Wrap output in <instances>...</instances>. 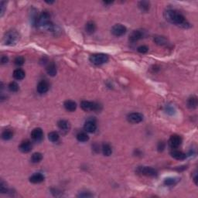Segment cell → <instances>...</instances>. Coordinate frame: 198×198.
<instances>
[{
	"label": "cell",
	"mask_w": 198,
	"mask_h": 198,
	"mask_svg": "<svg viewBox=\"0 0 198 198\" xmlns=\"http://www.w3.org/2000/svg\"><path fill=\"white\" fill-rule=\"evenodd\" d=\"M163 15L166 20L170 23L183 28H189L190 26L184 15L174 9H167L164 12Z\"/></svg>",
	"instance_id": "cell-1"
},
{
	"label": "cell",
	"mask_w": 198,
	"mask_h": 198,
	"mask_svg": "<svg viewBox=\"0 0 198 198\" xmlns=\"http://www.w3.org/2000/svg\"><path fill=\"white\" fill-rule=\"evenodd\" d=\"M36 24L41 29L53 32L55 30V26L50 20V15L48 12L44 11L39 15L36 19Z\"/></svg>",
	"instance_id": "cell-2"
},
{
	"label": "cell",
	"mask_w": 198,
	"mask_h": 198,
	"mask_svg": "<svg viewBox=\"0 0 198 198\" xmlns=\"http://www.w3.org/2000/svg\"><path fill=\"white\" fill-rule=\"evenodd\" d=\"M19 39V35L16 31L10 30L5 32L3 36V43L6 46H14Z\"/></svg>",
	"instance_id": "cell-3"
},
{
	"label": "cell",
	"mask_w": 198,
	"mask_h": 198,
	"mask_svg": "<svg viewBox=\"0 0 198 198\" xmlns=\"http://www.w3.org/2000/svg\"><path fill=\"white\" fill-rule=\"evenodd\" d=\"M80 107L85 111H100L101 108L100 104L89 101H82L80 102Z\"/></svg>",
	"instance_id": "cell-4"
},
{
	"label": "cell",
	"mask_w": 198,
	"mask_h": 198,
	"mask_svg": "<svg viewBox=\"0 0 198 198\" xmlns=\"http://www.w3.org/2000/svg\"><path fill=\"white\" fill-rule=\"evenodd\" d=\"M89 60L94 65H101L108 61V56L104 53H94L90 55Z\"/></svg>",
	"instance_id": "cell-5"
},
{
	"label": "cell",
	"mask_w": 198,
	"mask_h": 198,
	"mask_svg": "<svg viewBox=\"0 0 198 198\" xmlns=\"http://www.w3.org/2000/svg\"><path fill=\"white\" fill-rule=\"evenodd\" d=\"M136 171L138 174L144 175V176H157V171L155 169L149 166H138L136 168Z\"/></svg>",
	"instance_id": "cell-6"
},
{
	"label": "cell",
	"mask_w": 198,
	"mask_h": 198,
	"mask_svg": "<svg viewBox=\"0 0 198 198\" xmlns=\"http://www.w3.org/2000/svg\"><path fill=\"white\" fill-rule=\"evenodd\" d=\"M126 27L123 26L122 24H115L111 28V33L114 36H121L126 32Z\"/></svg>",
	"instance_id": "cell-7"
},
{
	"label": "cell",
	"mask_w": 198,
	"mask_h": 198,
	"mask_svg": "<svg viewBox=\"0 0 198 198\" xmlns=\"http://www.w3.org/2000/svg\"><path fill=\"white\" fill-rule=\"evenodd\" d=\"M127 120L129 121L130 123L132 124H137L139 123L143 120V115L141 113L138 112H132L130 113L127 116Z\"/></svg>",
	"instance_id": "cell-8"
},
{
	"label": "cell",
	"mask_w": 198,
	"mask_h": 198,
	"mask_svg": "<svg viewBox=\"0 0 198 198\" xmlns=\"http://www.w3.org/2000/svg\"><path fill=\"white\" fill-rule=\"evenodd\" d=\"M182 143V138L178 135H172L169 139V145L172 148H177Z\"/></svg>",
	"instance_id": "cell-9"
},
{
	"label": "cell",
	"mask_w": 198,
	"mask_h": 198,
	"mask_svg": "<svg viewBox=\"0 0 198 198\" xmlns=\"http://www.w3.org/2000/svg\"><path fill=\"white\" fill-rule=\"evenodd\" d=\"M84 128L87 132L89 133H93L97 129V125L94 119H88L84 123Z\"/></svg>",
	"instance_id": "cell-10"
},
{
	"label": "cell",
	"mask_w": 198,
	"mask_h": 198,
	"mask_svg": "<svg viewBox=\"0 0 198 198\" xmlns=\"http://www.w3.org/2000/svg\"><path fill=\"white\" fill-rule=\"evenodd\" d=\"M32 148V142H31L29 140H25V141H22L19 146V150H20L22 152H24V153H27V152H30Z\"/></svg>",
	"instance_id": "cell-11"
},
{
	"label": "cell",
	"mask_w": 198,
	"mask_h": 198,
	"mask_svg": "<svg viewBox=\"0 0 198 198\" xmlns=\"http://www.w3.org/2000/svg\"><path fill=\"white\" fill-rule=\"evenodd\" d=\"M49 90V84L46 80H41L38 83L37 87H36V90L37 92L40 94H43L46 93Z\"/></svg>",
	"instance_id": "cell-12"
},
{
	"label": "cell",
	"mask_w": 198,
	"mask_h": 198,
	"mask_svg": "<svg viewBox=\"0 0 198 198\" xmlns=\"http://www.w3.org/2000/svg\"><path fill=\"white\" fill-rule=\"evenodd\" d=\"M57 126H58L59 129L63 132V133H67L68 132L70 128V123L67 121V120H60L57 122Z\"/></svg>",
	"instance_id": "cell-13"
},
{
	"label": "cell",
	"mask_w": 198,
	"mask_h": 198,
	"mask_svg": "<svg viewBox=\"0 0 198 198\" xmlns=\"http://www.w3.org/2000/svg\"><path fill=\"white\" fill-rule=\"evenodd\" d=\"M143 36V33L139 30H134L133 32H131V34L129 35V38L128 40L131 43H135L137 41L139 40L140 39H142Z\"/></svg>",
	"instance_id": "cell-14"
},
{
	"label": "cell",
	"mask_w": 198,
	"mask_h": 198,
	"mask_svg": "<svg viewBox=\"0 0 198 198\" xmlns=\"http://www.w3.org/2000/svg\"><path fill=\"white\" fill-rule=\"evenodd\" d=\"M31 137L35 141H40L43 137V130L40 128H36L31 132Z\"/></svg>",
	"instance_id": "cell-15"
},
{
	"label": "cell",
	"mask_w": 198,
	"mask_h": 198,
	"mask_svg": "<svg viewBox=\"0 0 198 198\" xmlns=\"http://www.w3.org/2000/svg\"><path fill=\"white\" fill-rule=\"evenodd\" d=\"M45 176L40 172H36L29 177V182L32 183H40L44 181Z\"/></svg>",
	"instance_id": "cell-16"
},
{
	"label": "cell",
	"mask_w": 198,
	"mask_h": 198,
	"mask_svg": "<svg viewBox=\"0 0 198 198\" xmlns=\"http://www.w3.org/2000/svg\"><path fill=\"white\" fill-rule=\"evenodd\" d=\"M170 155L172 158L177 159V160H183L186 158V153H184L182 151L176 150V149H173V150L171 151Z\"/></svg>",
	"instance_id": "cell-17"
},
{
	"label": "cell",
	"mask_w": 198,
	"mask_h": 198,
	"mask_svg": "<svg viewBox=\"0 0 198 198\" xmlns=\"http://www.w3.org/2000/svg\"><path fill=\"white\" fill-rule=\"evenodd\" d=\"M65 109L68 111H74L77 108V104L72 100H67L63 104Z\"/></svg>",
	"instance_id": "cell-18"
},
{
	"label": "cell",
	"mask_w": 198,
	"mask_h": 198,
	"mask_svg": "<svg viewBox=\"0 0 198 198\" xmlns=\"http://www.w3.org/2000/svg\"><path fill=\"white\" fill-rule=\"evenodd\" d=\"M13 77L15 79V80H22V79L25 77V76H26V73H25V71H24L22 69H20V68H18V69H15V70L13 71Z\"/></svg>",
	"instance_id": "cell-19"
},
{
	"label": "cell",
	"mask_w": 198,
	"mask_h": 198,
	"mask_svg": "<svg viewBox=\"0 0 198 198\" xmlns=\"http://www.w3.org/2000/svg\"><path fill=\"white\" fill-rule=\"evenodd\" d=\"M96 30V25L93 21H89L85 25V31L88 34H92Z\"/></svg>",
	"instance_id": "cell-20"
},
{
	"label": "cell",
	"mask_w": 198,
	"mask_h": 198,
	"mask_svg": "<svg viewBox=\"0 0 198 198\" xmlns=\"http://www.w3.org/2000/svg\"><path fill=\"white\" fill-rule=\"evenodd\" d=\"M46 73L49 74L50 76H51V77H53L56 74V65H55L54 63H50L49 64L47 65V67L46 68Z\"/></svg>",
	"instance_id": "cell-21"
},
{
	"label": "cell",
	"mask_w": 198,
	"mask_h": 198,
	"mask_svg": "<svg viewBox=\"0 0 198 198\" xmlns=\"http://www.w3.org/2000/svg\"><path fill=\"white\" fill-rule=\"evenodd\" d=\"M197 106V98L195 96H192L187 100V107L190 109H194Z\"/></svg>",
	"instance_id": "cell-22"
},
{
	"label": "cell",
	"mask_w": 198,
	"mask_h": 198,
	"mask_svg": "<svg viewBox=\"0 0 198 198\" xmlns=\"http://www.w3.org/2000/svg\"><path fill=\"white\" fill-rule=\"evenodd\" d=\"M101 150H102V153L105 156H109L112 153V148H111V145L108 143H104L101 147Z\"/></svg>",
	"instance_id": "cell-23"
},
{
	"label": "cell",
	"mask_w": 198,
	"mask_h": 198,
	"mask_svg": "<svg viewBox=\"0 0 198 198\" xmlns=\"http://www.w3.org/2000/svg\"><path fill=\"white\" fill-rule=\"evenodd\" d=\"M42 159H43V155L40 152H35L31 156L30 160L32 163H38L42 160Z\"/></svg>",
	"instance_id": "cell-24"
},
{
	"label": "cell",
	"mask_w": 198,
	"mask_h": 198,
	"mask_svg": "<svg viewBox=\"0 0 198 198\" xmlns=\"http://www.w3.org/2000/svg\"><path fill=\"white\" fill-rule=\"evenodd\" d=\"M13 137V131L10 129H5L2 131V138L4 140H9Z\"/></svg>",
	"instance_id": "cell-25"
},
{
	"label": "cell",
	"mask_w": 198,
	"mask_h": 198,
	"mask_svg": "<svg viewBox=\"0 0 198 198\" xmlns=\"http://www.w3.org/2000/svg\"><path fill=\"white\" fill-rule=\"evenodd\" d=\"M59 134L56 132V131H50L49 134H48V138L50 142H56L59 140Z\"/></svg>",
	"instance_id": "cell-26"
},
{
	"label": "cell",
	"mask_w": 198,
	"mask_h": 198,
	"mask_svg": "<svg viewBox=\"0 0 198 198\" xmlns=\"http://www.w3.org/2000/svg\"><path fill=\"white\" fill-rule=\"evenodd\" d=\"M77 139L79 142H85L89 140V136L85 132H79L77 135Z\"/></svg>",
	"instance_id": "cell-27"
},
{
	"label": "cell",
	"mask_w": 198,
	"mask_h": 198,
	"mask_svg": "<svg viewBox=\"0 0 198 198\" xmlns=\"http://www.w3.org/2000/svg\"><path fill=\"white\" fill-rule=\"evenodd\" d=\"M138 7H139V9L141 10L146 12V11H148L149 9L150 4L147 1H141V2H138Z\"/></svg>",
	"instance_id": "cell-28"
},
{
	"label": "cell",
	"mask_w": 198,
	"mask_h": 198,
	"mask_svg": "<svg viewBox=\"0 0 198 198\" xmlns=\"http://www.w3.org/2000/svg\"><path fill=\"white\" fill-rule=\"evenodd\" d=\"M178 182V179L176 178H166L164 180V184L166 186H173V185L176 184Z\"/></svg>",
	"instance_id": "cell-29"
},
{
	"label": "cell",
	"mask_w": 198,
	"mask_h": 198,
	"mask_svg": "<svg viewBox=\"0 0 198 198\" xmlns=\"http://www.w3.org/2000/svg\"><path fill=\"white\" fill-rule=\"evenodd\" d=\"M154 41H155V43H157L159 45H166L167 43V40L165 37L163 36H155L154 38Z\"/></svg>",
	"instance_id": "cell-30"
},
{
	"label": "cell",
	"mask_w": 198,
	"mask_h": 198,
	"mask_svg": "<svg viewBox=\"0 0 198 198\" xmlns=\"http://www.w3.org/2000/svg\"><path fill=\"white\" fill-rule=\"evenodd\" d=\"M19 88V85H18L17 83L15 81L11 82L10 84H9V90H10V91H12V92H16V91H18Z\"/></svg>",
	"instance_id": "cell-31"
},
{
	"label": "cell",
	"mask_w": 198,
	"mask_h": 198,
	"mask_svg": "<svg viewBox=\"0 0 198 198\" xmlns=\"http://www.w3.org/2000/svg\"><path fill=\"white\" fill-rule=\"evenodd\" d=\"M24 62H25V60H24L23 57L21 56H16L15 60H14V63H15V65H17V66H21V65L23 64Z\"/></svg>",
	"instance_id": "cell-32"
},
{
	"label": "cell",
	"mask_w": 198,
	"mask_h": 198,
	"mask_svg": "<svg viewBox=\"0 0 198 198\" xmlns=\"http://www.w3.org/2000/svg\"><path fill=\"white\" fill-rule=\"evenodd\" d=\"M137 50H138V53H147V52H148V48L146 46H145V45H142V46H138V49H137Z\"/></svg>",
	"instance_id": "cell-33"
},
{
	"label": "cell",
	"mask_w": 198,
	"mask_h": 198,
	"mask_svg": "<svg viewBox=\"0 0 198 198\" xmlns=\"http://www.w3.org/2000/svg\"><path fill=\"white\" fill-rule=\"evenodd\" d=\"M78 197H91L93 196V194L90 193V192H81L77 195Z\"/></svg>",
	"instance_id": "cell-34"
},
{
	"label": "cell",
	"mask_w": 198,
	"mask_h": 198,
	"mask_svg": "<svg viewBox=\"0 0 198 198\" xmlns=\"http://www.w3.org/2000/svg\"><path fill=\"white\" fill-rule=\"evenodd\" d=\"M8 191L6 186H5V183H3V181H1V183H0V192L2 193H6Z\"/></svg>",
	"instance_id": "cell-35"
},
{
	"label": "cell",
	"mask_w": 198,
	"mask_h": 198,
	"mask_svg": "<svg viewBox=\"0 0 198 198\" xmlns=\"http://www.w3.org/2000/svg\"><path fill=\"white\" fill-rule=\"evenodd\" d=\"M5 2L4 1H2L0 2V8H1V16H2L4 12H5Z\"/></svg>",
	"instance_id": "cell-36"
},
{
	"label": "cell",
	"mask_w": 198,
	"mask_h": 198,
	"mask_svg": "<svg viewBox=\"0 0 198 198\" xmlns=\"http://www.w3.org/2000/svg\"><path fill=\"white\" fill-rule=\"evenodd\" d=\"M157 148H158V150H159V151L163 150L164 148H165V144H164V142H159Z\"/></svg>",
	"instance_id": "cell-37"
},
{
	"label": "cell",
	"mask_w": 198,
	"mask_h": 198,
	"mask_svg": "<svg viewBox=\"0 0 198 198\" xmlns=\"http://www.w3.org/2000/svg\"><path fill=\"white\" fill-rule=\"evenodd\" d=\"M197 179H198L197 172H196V171H195V172L193 173V181H194V183L196 185H197Z\"/></svg>",
	"instance_id": "cell-38"
},
{
	"label": "cell",
	"mask_w": 198,
	"mask_h": 198,
	"mask_svg": "<svg viewBox=\"0 0 198 198\" xmlns=\"http://www.w3.org/2000/svg\"><path fill=\"white\" fill-rule=\"evenodd\" d=\"M8 60H9V59H8V57L6 56H2L1 57V63H2V64L6 63L8 62Z\"/></svg>",
	"instance_id": "cell-39"
}]
</instances>
